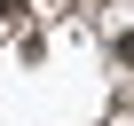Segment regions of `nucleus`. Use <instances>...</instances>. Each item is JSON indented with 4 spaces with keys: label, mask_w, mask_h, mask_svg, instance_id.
Wrapping results in <instances>:
<instances>
[{
    "label": "nucleus",
    "mask_w": 134,
    "mask_h": 126,
    "mask_svg": "<svg viewBox=\"0 0 134 126\" xmlns=\"http://www.w3.org/2000/svg\"><path fill=\"white\" fill-rule=\"evenodd\" d=\"M118 63H134V32H126V39H118Z\"/></svg>",
    "instance_id": "obj_1"
}]
</instances>
